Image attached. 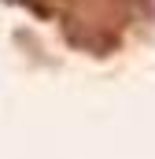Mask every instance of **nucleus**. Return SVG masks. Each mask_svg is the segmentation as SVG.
Instances as JSON below:
<instances>
[{"label":"nucleus","instance_id":"f257e3e1","mask_svg":"<svg viewBox=\"0 0 155 159\" xmlns=\"http://www.w3.org/2000/svg\"><path fill=\"white\" fill-rule=\"evenodd\" d=\"M11 4H26V7H33V4H30V0H11Z\"/></svg>","mask_w":155,"mask_h":159}]
</instances>
